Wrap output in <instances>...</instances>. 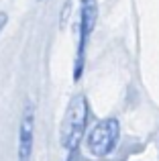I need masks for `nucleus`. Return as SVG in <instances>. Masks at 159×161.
Returning <instances> with one entry per match:
<instances>
[{
    "instance_id": "obj_1",
    "label": "nucleus",
    "mask_w": 159,
    "mask_h": 161,
    "mask_svg": "<svg viewBox=\"0 0 159 161\" xmlns=\"http://www.w3.org/2000/svg\"><path fill=\"white\" fill-rule=\"evenodd\" d=\"M88 100L86 96L78 94L69 100L65 116L61 120V130H59V141L61 147L65 151H76L80 141H82L84 133H86V125H88Z\"/></svg>"
},
{
    "instance_id": "obj_3",
    "label": "nucleus",
    "mask_w": 159,
    "mask_h": 161,
    "mask_svg": "<svg viewBox=\"0 0 159 161\" xmlns=\"http://www.w3.org/2000/svg\"><path fill=\"white\" fill-rule=\"evenodd\" d=\"M96 19H98V2L96 0H82L80 6V41H78V53H76V63H74V80L82 78L84 74V63H86V47L90 35L94 33Z\"/></svg>"
},
{
    "instance_id": "obj_5",
    "label": "nucleus",
    "mask_w": 159,
    "mask_h": 161,
    "mask_svg": "<svg viewBox=\"0 0 159 161\" xmlns=\"http://www.w3.org/2000/svg\"><path fill=\"white\" fill-rule=\"evenodd\" d=\"M6 23H8V14L6 12H0V33H2V29L6 27Z\"/></svg>"
},
{
    "instance_id": "obj_2",
    "label": "nucleus",
    "mask_w": 159,
    "mask_h": 161,
    "mask_svg": "<svg viewBox=\"0 0 159 161\" xmlns=\"http://www.w3.org/2000/svg\"><path fill=\"white\" fill-rule=\"evenodd\" d=\"M120 137V122L114 116H108L98 120L86 137V147L94 157H108L116 149V143Z\"/></svg>"
},
{
    "instance_id": "obj_4",
    "label": "nucleus",
    "mask_w": 159,
    "mask_h": 161,
    "mask_svg": "<svg viewBox=\"0 0 159 161\" xmlns=\"http://www.w3.org/2000/svg\"><path fill=\"white\" fill-rule=\"evenodd\" d=\"M33 141H35V108L29 102L25 104L19 125V161H31Z\"/></svg>"
}]
</instances>
